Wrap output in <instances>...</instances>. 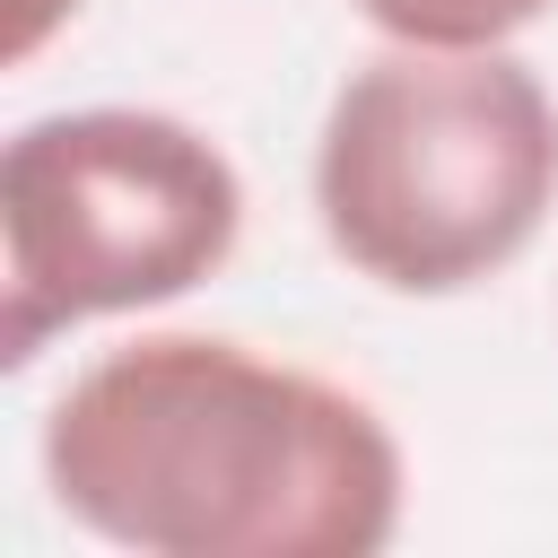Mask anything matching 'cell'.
I'll use <instances>...</instances> for the list:
<instances>
[{
  "label": "cell",
  "mask_w": 558,
  "mask_h": 558,
  "mask_svg": "<svg viewBox=\"0 0 558 558\" xmlns=\"http://www.w3.org/2000/svg\"><path fill=\"white\" fill-rule=\"evenodd\" d=\"M44 480L70 523L140 558H375L401 532L375 401L209 331L78 366L44 418Z\"/></svg>",
  "instance_id": "6da1fadb"
},
{
  "label": "cell",
  "mask_w": 558,
  "mask_h": 558,
  "mask_svg": "<svg viewBox=\"0 0 558 558\" xmlns=\"http://www.w3.org/2000/svg\"><path fill=\"white\" fill-rule=\"evenodd\" d=\"M70 9H78V0H17V17H9V52L26 61V52H35V44H44V35H52Z\"/></svg>",
  "instance_id": "5b68a950"
},
{
  "label": "cell",
  "mask_w": 558,
  "mask_h": 558,
  "mask_svg": "<svg viewBox=\"0 0 558 558\" xmlns=\"http://www.w3.org/2000/svg\"><path fill=\"white\" fill-rule=\"evenodd\" d=\"M314 209L331 253L392 296H453L506 270L558 209V105L514 52L401 44L323 113Z\"/></svg>",
  "instance_id": "7a4b0ae2"
},
{
  "label": "cell",
  "mask_w": 558,
  "mask_h": 558,
  "mask_svg": "<svg viewBox=\"0 0 558 558\" xmlns=\"http://www.w3.org/2000/svg\"><path fill=\"white\" fill-rule=\"evenodd\" d=\"M244 235V183L218 140L140 105L44 113L0 148V357L52 331L201 288Z\"/></svg>",
  "instance_id": "3957f363"
},
{
  "label": "cell",
  "mask_w": 558,
  "mask_h": 558,
  "mask_svg": "<svg viewBox=\"0 0 558 558\" xmlns=\"http://www.w3.org/2000/svg\"><path fill=\"white\" fill-rule=\"evenodd\" d=\"M549 0H357L366 26H384L392 44H427V52H488L506 35H523Z\"/></svg>",
  "instance_id": "277c9868"
}]
</instances>
